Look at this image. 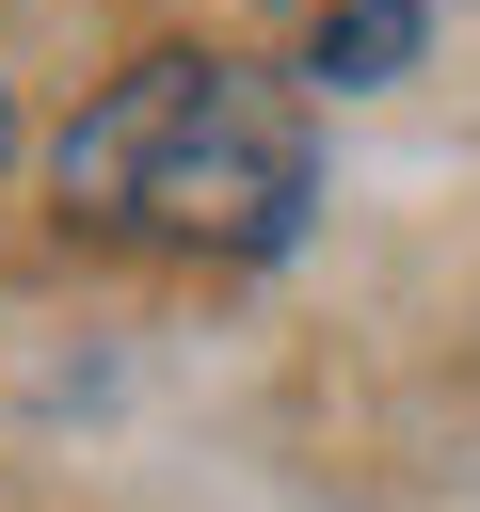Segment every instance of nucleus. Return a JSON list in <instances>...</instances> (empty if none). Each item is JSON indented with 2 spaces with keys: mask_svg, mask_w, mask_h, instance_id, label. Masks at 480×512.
Returning <instances> with one entry per match:
<instances>
[{
  "mask_svg": "<svg viewBox=\"0 0 480 512\" xmlns=\"http://www.w3.org/2000/svg\"><path fill=\"white\" fill-rule=\"evenodd\" d=\"M48 192L80 224H128V240H208V256H272L320 192V144H304V96L224 64V48H144L112 96L64 112L48 144Z\"/></svg>",
  "mask_w": 480,
  "mask_h": 512,
  "instance_id": "f257e3e1",
  "label": "nucleus"
},
{
  "mask_svg": "<svg viewBox=\"0 0 480 512\" xmlns=\"http://www.w3.org/2000/svg\"><path fill=\"white\" fill-rule=\"evenodd\" d=\"M416 64V0H336L320 16V80H400Z\"/></svg>",
  "mask_w": 480,
  "mask_h": 512,
  "instance_id": "f03ea898",
  "label": "nucleus"
},
{
  "mask_svg": "<svg viewBox=\"0 0 480 512\" xmlns=\"http://www.w3.org/2000/svg\"><path fill=\"white\" fill-rule=\"evenodd\" d=\"M0 144H16V112H0Z\"/></svg>",
  "mask_w": 480,
  "mask_h": 512,
  "instance_id": "7ed1b4c3",
  "label": "nucleus"
},
{
  "mask_svg": "<svg viewBox=\"0 0 480 512\" xmlns=\"http://www.w3.org/2000/svg\"><path fill=\"white\" fill-rule=\"evenodd\" d=\"M320 16H336V0H320Z\"/></svg>",
  "mask_w": 480,
  "mask_h": 512,
  "instance_id": "20e7f679",
  "label": "nucleus"
}]
</instances>
